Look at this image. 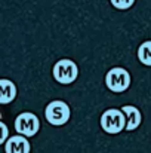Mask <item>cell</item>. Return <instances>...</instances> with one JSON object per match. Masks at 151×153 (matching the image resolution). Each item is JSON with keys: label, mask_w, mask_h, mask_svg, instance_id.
<instances>
[{"label": "cell", "mask_w": 151, "mask_h": 153, "mask_svg": "<svg viewBox=\"0 0 151 153\" xmlns=\"http://www.w3.org/2000/svg\"><path fill=\"white\" fill-rule=\"evenodd\" d=\"M105 85L116 94L124 92L130 86V74L123 67H113L105 74Z\"/></svg>", "instance_id": "obj_1"}, {"label": "cell", "mask_w": 151, "mask_h": 153, "mask_svg": "<svg viewBox=\"0 0 151 153\" xmlns=\"http://www.w3.org/2000/svg\"><path fill=\"white\" fill-rule=\"evenodd\" d=\"M70 116H71V110H70L68 104L61 100L50 101L45 108V117L53 126L65 125L70 120Z\"/></svg>", "instance_id": "obj_2"}, {"label": "cell", "mask_w": 151, "mask_h": 153, "mask_svg": "<svg viewBox=\"0 0 151 153\" xmlns=\"http://www.w3.org/2000/svg\"><path fill=\"white\" fill-rule=\"evenodd\" d=\"M101 126L107 134H119L126 128V117L119 108H108L101 116Z\"/></svg>", "instance_id": "obj_3"}, {"label": "cell", "mask_w": 151, "mask_h": 153, "mask_svg": "<svg viewBox=\"0 0 151 153\" xmlns=\"http://www.w3.org/2000/svg\"><path fill=\"white\" fill-rule=\"evenodd\" d=\"M53 77L56 82L62 83V85H70L73 83L77 76H79V67L74 61L71 59H59L55 65H53Z\"/></svg>", "instance_id": "obj_4"}, {"label": "cell", "mask_w": 151, "mask_h": 153, "mask_svg": "<svg viewBox=\"0 0 151 153\" xmlns=\"http://www.w3.org/2000/svg\"><path fill=\"white\" fill-rule=\"evenodd\" d=\"M40 129L39 117L31 111H22L15 119V131L24 137H34Z\"/></svg>", "instance_id": "obj_5"}, {"label": "cell", "mask_w": 151, "mask_h": 153, "mask_svg": "<svg viewBox=\"0 0 151 153\" xmlns=\"http://www.w3.org/2000/svg\"><path fill=\"white\" fill-rule=\"evenodd\" d=\"M30 141L24 135H12L4 143L6 153H30Z\"/></svg>", "instance_id": "obj_6"}, {"label": "cell", "mask_w": 151, "mask_h": 153, "mask_svg": "<svg viewBox=\"0 0 151 153\" xmlns=\"http://www.w3.org/2000/svg\"><path fill=\"white\" fill-rule=\"evenodd\" d=\"M126 117V131H135L141 122H142V114L139 111V108H136L135 105H123L120 108Z\"/></svg>", "instance_id": "obj_7"}, {"label": "cell", "mask_w": 151, "mask_h": 153, "mask_svg": "<svg viewBox=\"0 0 151 153\" xmlns=\"http://www.w3.org/2000/svg\"><path fill=\"white\" fill-rule=\"evenodd\" d=\"M16 97V86L9 79H0V104H9Z\"/></svg>", "instance_id": "obj_8"}, {"label": "cell", "mask_w": 151, "mask_h": 153, "mask_svg": "<svg viewBox=\"0 0 151 153\" xmlns=\"http://www.w3.org/2000/svg\"><path fill=\"white\" fill-rule=\"evenodd\" d=\"M138 59L147 65V67H151V40H147L144 43H141V46L138 48Z\"/></svg>", "instance_id": "obj_9"}, {"label": "cell", "mask_w": 151, "mask_h": 153, "mask_svg": "<svg viewBox=\"0 0 151 153\" xmlns=\"http://www.w3.org/2000/svg\"><path fill=\"white\" fill-rule=\"evenodd\" d=\"M110 1L116 9H120V10H126V9L132 7L135 3V0H110Z\"/></svg>", "instance_id": "obj_10"}, {"label": "cell", "mask_w": 151, "mask_h": 153, "mask_svg": "<svg viewBox=\"0 0 151 153\" xmlns=\"http://www.w3.org/2000/svg\"><path fill=\"white\" fill-rule=\"evenodd\" d=\"M7 138H9V128L4 122L0 120V146L4 144Z\"/></svg>", "instance_id": "obj_11"}, {"label": "cell", "mask_w": 151, "mask_h": 153, "mask_svg": "<svg viewBox=\"0 0 151 153\" xmlns=\"http://www.w3.org/2000/svg\"><path fill=\"white\" fill-rule=\"evenodd\" d=\"M0 119H1V113H0Z\"/></svg>", "instance_id": "obj_12"}]
</instances>
